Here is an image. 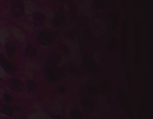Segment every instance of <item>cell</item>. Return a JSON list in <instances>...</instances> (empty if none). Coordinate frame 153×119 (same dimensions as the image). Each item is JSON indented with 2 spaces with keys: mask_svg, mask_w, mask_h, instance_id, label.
Returning a JSON list of instances; mask_svg holds the SVG:
<instances>
[{
  "mask_svg": "<svg viewBox=\"0 0 153 119\" xmlns=\"http://www.w3.org/2000/svg\"><path fill=\"white\" fill-rule=\"evenodd\" d=\"M44 70H46V76H47V79H48V80H50V81H56V80H59V79L62 76L61 70L58 69L55 65L50 64V63H48V62H47V64H46Z\"/></svg>",
  "mask_w": 153,
  "mask_h": 119,
  "instance_id": "6da1fadb",
  "label": "cell"
},
{
  "mask_svg": "<svg viewBox=\"0 0 153 119\" xmlns=\"http://www.w3.org/2000/svg\"><path fill=\"white\" fill-rule=\"evenodd\" d=\"M54 38H55V36L50 31L42 30L40 33H38V36H37V41H38V43H40L41 45H48Z\"/></svg>",
  "mask_w": 153,
  "mask_h": 119,
  "instance_id": "7a4b0ae2",
  "label": "cell"
},
{
  "mask_svg": "<svg viewBox=\"0 0 153 119\" xmlns=\"http://www.w3.org/2000/svg\"><path fill=\"white\" fill-rule=\"evenodd\" d=\"M11 12L12 15H13V17L18 18L22 16V13L24 11V5H23V1H20V0H16V1H12V5H11Z\"/></svg>",
  "mask_w": 153,
  "mask_h": 119,
  "instance_id": "3957f363",
  "label": "cell"
},
{
  "mask_svg": "<svg viewBox=\"0 0 153 119\" xmlns=\"http://www.w3.org/2000/svg\"><path fill=\"white\" fill-rule=\"evenodd\" d=\"M0 62H1V65H3V68L6 70V72H17V67L16 65H13L12 63H10L8 61H6L5 60V57L0 54Z\"/></svg>",
  "mask_w": 153,
  "mask_h": 119,
  "instance_id": "277c9868",
  "label": "cell"
},
{
  "mask_svg": "<svg viewBox=\"0 0 153 119\" xmlns=\"http://www.w3.org/2000/svg\"><path fill=\"white\" fill-rule=\"evenodd\" d=\"M32 22L36 26H42L46 22V17L43 13H40V12H36L32 15Z\"/></svg>",
  "mask_w": 153,
  "mask_h": 119,
  "instance_id": "5b68a950",
  "label": "cell"
},
{
  "mask_svg": "<svg viewBox=\"0 0 153 119\" xmlns=\"http://www.w3.org/2000/svg\"><path fill=\"white\" fill-rule=\"evenodd\" d=\"M8 86L15 92H20L23 89V84H22V81L19 80V79H11L10 82H8Z\"/></svg>",
  "mask_w": 153,
  "mask_h": 119,
  "instance_id": "8992f818",
  "label": "cell"
},
{
  "mask_svg": "<svg viewBox=\"0 0 153 119\" xmlns=\"http://www.w3.org/2000/svg\"><path fill=\"white\" fill-rule=\"evenodd\" d=\"M63 22H65V16H63V13L62 12H56L54 18H53V25L58 28V26H61L63 24Z\"/></svg>",
  "mask_w": 153,
  "mask_h": 119,
  "instance_id": "52a82bcc",
  "label": "cell"
},
{
  "mask_svg": "<svg viewBox=\"0 0 153 119\" xmlns=\"http://www.w3.org/2000/svg\"><path fill=\"white\" fill-rule=\"evenodd\" d=\"M5 48H6L7 55H8V56H13V54H15V51H16V48H17V47H16V43L8 42V43H6Z\"/></svg>",
  "mask_w": 153,
  "mask_h": 119,
  "instance_id": "ba28073f",
  "label": "cell"
},
{
  "mask_svg": "<svg viewBox=\"0 0 153 119\" xmlns=\"http://www.w3.org/2000/svg\"><path fill=\"white\" fill-rule=\"evenodd\" d=\"M85 68L88 69V70H91V72H95V70L97 69L96 64H95L90 58H86V60H85Z\"/></svg>",
  "mask_w": 153,
  "mask_h": 119,
  "instance_id": "9c48e42d",
  "label": "cell"
},
{
  "mask_svg": "<svg viewBox=\"0 0 153 119\" xmlns=\"http://www.w3.org/2000/svg\"><path fill=\"white\" fill-rule=\"evenodd\" d=\"M60 60H61V57H60L59 54H52V56H50L49 60H48V63L55 65V64H58V62H59Z\"/></svg>",
  "mask_w": 153,
  "mask_h": 119,
  "instance_id": "30bf717a",
  "label": "cell"
},
{
  "mask_svg": "<svg viewBox=\"0 0 153 119\" xmlns=\"http://www.w3.org/2000/svg\"><path fill=\"white\" fill-rule=\"evenodd\" d=\"M1 112L5 113L6 116H12L13 114V110H12V107H10V105H3L1 106Z\"/></svg>",
  "mask_w": 153,
  "mask_h": 119,
  "instance_id": "8fae6325",
  "label": "cell"
},
{
  "mask_svg": "<svg viewBox=\"0 0 153 119\" xmlns=\"http://www.w3.org/2000/svg\"><path fill=\"white\" fill-rule=\"evenodd\" d=\"M25 52H27V55H29V56H35L36 55V49L32 45H28L27 49H25Z\"/></svg>",
  "mask_w": 153,
  "mask_h": 119,
  "instance_id": "7c38bea8",
  "label": "cell"
},
{
  "mask_svg": "<svg viewBox=\"0 0 153 119\" xmlns=\"http://www.w3.org/2000/svg\"><path fill=\"white\" fill-rule=\"evenodd\" d=\"M71 117L72 119H80L81 118V112L78 110H72L71 111Z\"/></svg>",
  "mask_w": 153,
  "mask_h": 119,
  "instance_id": "4fadbf2b",
  "label": "cell"
},
{
  "mask_svg": "<svg viewBox=\"0 0 153 119\" xmlns=\"http://www.w3.org/2000/svg\"><path fill=\"white\" fill-rule=\"evenodd\" d=\"M35 87H36L35 81H34V80H29V81H28V89H29V90H32Z\"/></svg>",
  "mask_w": 153,
  "mask_h": 119,
  "instance_id": "5bb4252c",
  "label": "cell"
},
{
  "mask_svg": "<svg viewBox=\"0 0 153 119\" xmlns=\"http://www.w3.org/2000/svg\"><path fill=\"white\" fill-rule=\"evenodd\" d=\"M71 15H72V18L76 17V7H74L73 5H71Z\"/></svg>",
  "mask_w": 153,
  "mask_h": 119,
  "instance_id": "9a60e30c",
  "label": "cell"
},
{
  "mask_svg": "<svg viewBox=\"0 0 153 119\" xmlns=\"http://www.w3.org/2000/svg\"><path fill=\"white\" fill-rule=\"evenodd\" d=\"M58 90L60 92V93H66V92H67V88L66 87H63V86H60V87H58Z\"/></svg>",
  "mask_w": 153,
  "mask_h": 119,
  "instance_id": "2e32d148",
  "label": "cell"
},
{
  "mask_svg": "<svg viewBox=\"0 0 153 119\" xmlns=\"http://www.w3.org/2000/svg\"><path fill=\"white\" fill-rule=\"evenodd\" d=\"M88 92H90L91 95H95V94L97 93V89H96L95 87H90V88H88Z\"/></svg>",
  "mask_w": 153,
  "mask_h": 119,
  "instance_id": "e0dca14e",
  "label": "cell"
},
{
  "mask_svg": "<svg viewBox=\"0 0 153 119\" xmlns=\"http://www.w3.org/2000/svg\"><path fill=\"white\" fill-rule=\"evenodd\" d=\"M4 99H5V101H6V102H8V104L12 101V98H11L8 94H4Z\"/></svg>",
  "mask_w": 153,
  "mask_h": 119,
  "instance_id": "ac0fdd59",
  "label": "cell"
},
{
  "mask_svg": "<svg viewBox=\"0 0 153 119\" xmlns=\"http://www.w3.org/2000/svg\"><path fill=\"white\" fill-rule=\"evenodd\" d=\"M86 105L88 107H92V101L90 99H85V106H86Z\"/></svg>",
  "mask_w": 153,
  "mask_h": 119,
  "instance_id": "d6986e66",
  "label": "cell"
},
{
  "mask_svg": "<svg viewBox=\"0 0 153 119\" xmlns=\"http://www.w3.org/2000/svg\"><path fill=\"white\" fill-rule=\"evenodd\" d=\"M93 5H95V6H98V7H102V6H103V1H95Z\"/></svg>",
  "mask_w": 153,
  "mask_h": 119,
  "instance_id": "ffe728a7",
  "label": "cell"
},
{
  "mask_svg": "<svg viewBox=\"0 0 153 119\" xmlns=\"http://www.w3.org/2000/svg\"><path fill=\"white\" fill-rule=\"evenodd\" d=\"M55 118L56 119H63V116L62 114H58V116H55Z\"/></svg>",
  "mask_w": 153,
  "mask_h": 119,
  "instance_id": "44dd1931",
  "label": "cell"
}]
</instances>
